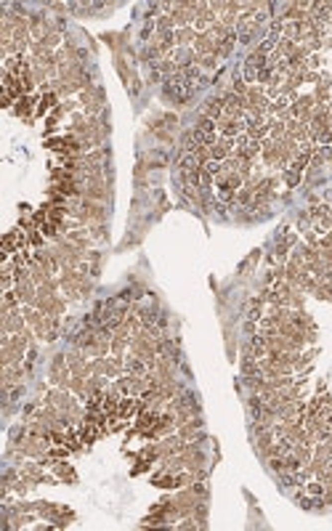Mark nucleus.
<instances>
[{
    "instance_id": "obj_1",
    "label": "nucleus",
    "mask_w": 332,
    "mask_h": 531,
    "mask_svg": "<svg viewBox=\"0 0 332 531\" xmlns=\"http://www.w3.org/2000/svg\"><path fill=\"white\" fill-rule=\"evenodd\" d=\"M191 88L189 82H183L181 77H170V80H165V98L167 101H173V104H186L189 101V96H191Z\"/></svg>"
},
{
    "instance_id": "obj_2",
    "label": "nucleus",
    "mask_w": 332,
    "mask_h": 531,
    "mask_svg": "<svg viewBox=\"0 0 332 531\" xmlns=\"http://www.w3.org/2000/svg\"><path fill=\"white\" fill-rule=\"evenodd\" d=\"M80 104L85 106L90 117H98V112L104 109V90L101 88H85L80 93Z\"/></svg>"
},
{
    "instance_id": "obj_3",
    "label": "nucleus",
    "mask_w": 332,
    "mask_h": 531,
    "mask_svg": "<svg viewBox=\"0 0 332 531\" xmlns=\"http://www.w3.org/2000/svg\"><path fill=\"white\" fill-rule=\"evenodd\" d=\"M35 308H40L45 316H61V313H64V300H61L59 295H53V298H37L35 300Z\"/></svg>"
},
{
    "instance_id": "obj_4",
    "label": "nucleus",
    "mask_w": 332,
    "mask_h": 531,
    "mask_svg": "<svg viewBox=\"0 0 332 531\" xmlns=\"http://www.w3.org/2000/svg\"><path fill=\"white\" fill-rule=\"evenodd\" d=\"M13 292H16V298H19L24 305H35V300H37V284H35L32 279L16 282V287H13Z\"/></svg>"
},
{
    "instance_id": "obj_5",
    "label": "nucleus",
    "mask_w": 332,
    "mask_h": 531,
    "mask_svg": "<svg viewBox=\"0 0 332 531\" xmlns=\"http://www.w3.org/2000/svg\"><path fill=\"white\" fill-rule=\"evenodd\" d=\"M314 98L316 104H327L332 98V77L330 75H322L319 82H316V90H314Z\"/></svg>"
},
{
    "instance_id": "obj_6",
    "label": "nucleus",
    "mask_w": 332,
    "mask_h": 531,
    "mask_svg": "<svg viewBox=\"0 0 332 531\" xmlns=\"http://www.w3.org/2000/svg\"><path fill=\"white\" fill-rule=\"evenodd\" d=\"M223 101H226V96H215V98H210V101H205V106H202V117H207V120H218V117H223Z\"/></svg>"
},
{
    "instance_id": "obj_7",
    "label": "nucleus",
    "mask_w": 332,
    "mask_h": 531,
    "mask_svg": "<svg viewBox=\"0 0 332 531\" xmlns=\"http://www.w3.org/2000/svg\"><path fill=\"white\" fill-rule=\"evenodd\" d=\"M194 40H197V29H194V27H181V29H175V45H178V48H191V45H194Z\"/></svg>"
},
{
    "instance_id": "obj_8",
    "label": "nucleus",
    "mask_w": 332,
    "mask_h": 531,
    "mask_svg": "<svg viewBox=\"0 0 332 531\" xmlns=\"http://www.w3.org/2000/svg\"><path fill=\"white\" fill-rule=\"evenodd\" d=\"M141 409H144L141 401H133V398H122V401H120V409H117V417L128 420V417H133V414L141 412Z\"/></svg>"
},
{
    "instance_id": "obj_9",
    "label": "nucleus",
    "mask_w": 332,
    "mask_h": 531,
    "mask_svg": "<svg viewBox=\"0 0 332 531\" xmlns=\"http://www.w3.org/2000/svg\"><path fill=\"white\" fill-rule=\"evenodd\" d=\"M314 295L319 298V300H332V279H322V282H316Z\"/></svg>"
},
{
    "instance_id": "obj_10",
    "label": "nucleus",
    "mask_w": 332,
    "mask_h": 531,
    "mask_svg": "<svg viewBox=\"0 0 332 531\" xmlns=\"http://www.w3.org/2000/svg\"><path fill=\"white\" fill-rule=\"evenodd\" d=\"M199 189H202V186H197V183H183V186H181L183 197L191 199V202H202V191H199Z\"/></svg>"
},
{
    "instance_id": "obj_11",
    "label": "nucleus",
    "mask_w": 332,
    "mask_h": 531,
    "mask_svg": "<svg viewBox=\"0 0 332 531\" xmlns=\"http://www.w3.org/2000/svg\"><path fill=\"white\" fill-rule=\"evenodd\" d=\"M306 494L311 497V499H322V494H324V481H308V486H306Z\"/></svg>"
},
{
    "instance_id": "obj_12",
    "label": "nucleus",
    "mask_w": 332,
    "mask_h": 531,
    "mask_svg": "<svg viewBox=\"0 0 332 531\" xmlns=\"http://www.w3.org/2000/svg\"><path fill=\"white\" fill-rule=\"evenodd\" d=\"M330 157H332V152H330V149H316L314 154H311V165H314V167H322Z\"/></svg>"
},
{
    "instance_id": "obj_13",
    "label": "nucleus",
    "mask_w": 332,
    "mask_h": 531,
    "mask_svg": "<svg viewBox=\"0 0 332 531\" xmlns=\"http://www.w3.org/2000/svg\"><path fill=\"white\" fill-rule=\"evenodd\" d=\"M234 202H237V205H242V207H245V205H250V202H252V189H247V186H245V189H239L237 194H234Z\"/></svg>"
},
{
    "instance_id": "obj_14",
    "label": "nucleus",
    "mask_w": 332,
    "mask_h": 531,
    "mask_svg": "<svg viewBox=\"0 0 332 531\" xmlns=\"http://www.w3.org/2000/svg\"><path fill=\"white\" fill-rule=\"evenodd\" d=\"M154 27H157V32L162 35V32H173V27H175V24H173L170 13H167V16H160V19H157V24H154Z\"/></svg>"
},
{
    "instance_id": "obj_15",
    "label": "nucleus",
    "mask_w": 332,
    "mask_h": 531,
    "mask_svg": "<svg viewBox=\"0 0 332 531\" xmlns=\"http://www.w3.org/2000/svg\"><path fill=\"white\" fill-rule=\"evenodd\" d=\"M56 473H59V478H61V481H67V483H75V481H77L75 470H72V467H67V465H59V470H56Z\"/></svg>"
},
{
    "instance_id": "obj_16",
    "label": "nucleus",
    "mask_w": 332,
    "mask_h": 531,
    "mask_svg": "<svg viewBox=\"0 0 332 531\" xmlns=\"http://www.w3.org/2000/svg\"><path fill=\"white\" fill-rule=\"evenodd\" d=\"M59 43H61V32H59V29H51L48 37L43 40V45H48L51 51H53V45H59Z\"/></svg>"
},
{
    "instance_id": "obj_17",
    "label": "nucleus",
    "mask_w": 332,
    "mask_h": 531,
    "mask_svg": "<svg viewBox=\"0 0 332 531\" xmlns=\"http://www.w3.org/2000/svg\"><path fill=\"white\" fill-rule=\"evenodd\" d=\"M215 64H218V56H199L197 59V67H202V69H215Z\"/></svg>"
},
{
    "instance_id": "obj_18",
    "label": "nucleus",
    "mask_w": 332,
    "mask_h": 531,
    "mask_svg": "<svg viewBox=\"0 0 332 531\" xmlns=\"http://www.w3.org/2000/svg\"><path fill=\"white\" fill-rule=\"evenodd\" d=\"M284 181H287V186H298L300 183V173H295V170H284Z\"/></svg>"
},
{
    "instance_id": "obj_19",
    "label": "nucleus",
    "mask_w": 332,
    "mask_h": 531,
    "mask_svg": "<svg viewBox=\"0 0 332 531\" xmlns=\"http://www.w3.org/2000/svg\"><path fill=\"white\" fill-rule=\"evenodd\" d=\"M298 228H300V231H308V228H311V215H308V213H300Z\"/></svg>"
},
{
    "instance_id": "obj_20",
    "label": "nucleus",
    "mask_w": 332,
    "mask_h": 531,
    "mask_svg": "<svg viewBox=\"0 0 332 531\" xmlns=\"http://www.w3.org/2000/svg\"><path fill=\"white\" fill-rule=\"evenodd\" d=\"M53 104H56V93H48V96H45L43 101H40V114L48 109V106H53Z\"/></svg>"
},
{
    "instance_id": "obj_21",
    "label": "nucleus",
    "mask_w": 332,
    "mask_h": 531,
    "mask_svg": "<svg viewBox=\"0 0 332 531\" xmlns=\"http://www.w3.org/2000/svg\"><path fill=\"white\" fill-rule=\"evenodd\" d=\"M67 454H69L67 449H53V452H51V457H53V459H56V462H59V459H64Z\"/></svg>"
},
{
    "instance_id": "obj_22",
    "label": "nucleus",
    "mask_w": 332,
    "mask_h": 531,
    "mask_svg": "<svg viewBox=\"0 0 332 531\" xmlns=\"http://www.w3.org/2000/svg\"><path fill=\"white\" fill-rule=\"evenodd\" d=\"M322 48H327V51L332 48V35H324L322 37Z\"/></svg>"
},
{
    "instance_id": "obj_23",
    "label": "nucleus",
    "mask_w": 332,
    "mask_h": 531,
    "mask_svg": "<svg viewBox=\"0 0 332 531\" xmlns=\"http://www.w3.org/2000/svg\"><path fill=\"white\" fill-rule=\"evenodd\" d=\"M29 242H32L35 247H40V244H43V236H40V234H32V236H29Z\"/></svg>"
}]
</instances>
